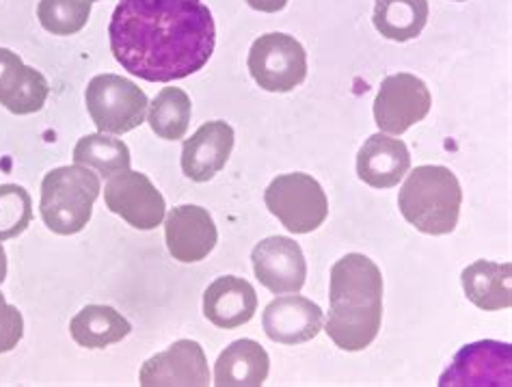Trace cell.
<instances>
[{
    "instance_id": "cell-1",
    "label": "cell",
    "mask_w": 512,
    "mask_h": 387,
    "mask_svg": "<svg viewBox=\"0 0 512 387\" xmlns=\"http://www.w3.org/2000/svg\"><path fill=\"white\" fill-rule=\"evenodd\" d=\"M109 37L113 57L126 72L171 83L210 61L217 26L201 0H121Z\"/></svg>"
},
{
    "instance_id": "cell-2",
    "label": "cell",
    "mask_w": 512,
    "mask_h": 387,
    "mask_svg": "<svg viewBox=\"0 0 512 387\" xmlns=\"http://www.w3.org/2000/svg\"><path fill=\"white\" fill-rule=\"evenodd\" d=\"M329 297L327 336L348 353L368 349L379 336L383 320V275L379 266L361 253H348L333 264Z\"/></svg>"
},
{
    "instance_id": "cell-3",
    "label": "cell",
    "mask_w": 512,
    "mask_h": 387,
    "mask_svg": "<svg viewBox=\"0 0 512 387\" xmlns=\"http://www.w3.org/2000/svg\"><path fill=\"white\" fill-rule=\"evenodd\" d=\"M461 182L448 167L422 165L404 180L398 208L415 230L430 236L452 234L461 217Z\"/></svg>"
},
{
    "instance_id": "cell-4",
    "label": "cell",
    "mask_w": 512,
    "mask_h": 387,
    "mask_svg": "<svg viewBox=\"0 0 512 387\" xmlns=\"http://www.w3.org/2000/svg\"><path fill=\"white\" fill-rule=\"evenodd\" d=\"M100 197V176L85 165L57 167L42 182V219L50 232L72 236L83 232Z\"/></svg>"
},
{
    "instance_id": "cell-5",
    "label": "cell",
    "mask_w": 512,
    "mask_h": 387,
    "mask_svg": "<svg viewBox=\"0 0 512 387\" xmlns=\"http://www.w3.org/2000/svg\"><path fill=\"white\" fill-rule=\"evenodd\" d=\"M87 111L104 135H126L147 117L150 102L139 85L117 74L91 78L85 91Z\"/></svg>"
},
{
    "instance_id": "cell-6",
    "label": "cell",
    "mask_w": 512,
    "mask_h": 387,
    "mask_svg": "<svg viewBox=\"0 0 512 387\" xmlns=\"http://www.w3.org/2000/svg\"><path fill=\"white\" fill-rule=\"evenodd\" d=\"M266 208L292 234H309L318 230L329 215L327 193L316 178L307 173L277 176L264 193Z\"/></svg>"
},
{
    "instance_id": "cell-7",
    "label": "cell",
    "mask_w": 512,
    "mask_h": 387,
    "mask_svg": "<svg viewBox=\"0 0 512 387\" xmlns=\"http://www.w3.org/2000/svg\"><path fill=\"white\" fill-rule=\"evenodd\" d=\"M249 72L264 91L288 93L307 76V52L286 33H266L249 50Z\"/></svg>"
},
{
    "instance_id": "cell-8",
    "label": "cell",
    "mask_w": 512,
    "mask_h": 387,
    "mask_svg": "<svg viewBox=\"0 0 512 387\" xmlns=\"http://www.w3.org/2000/svg\"><path fill=\"white\" fill-rule=\"evenodd\" d=\"M433 98L422 78L413 74L387 76L374 100V119L385 135L400 137L428 115Z\"/></svg>"
},
{
    "instance_id": "cell-9",
    "label": "cell",
    "mask_w": 512,
    "mask_h": 387,
    "mask_svg": "<svg viewBox=\"0 0 512 387\" xmlns=\"http://www.w3.org/2000/svg\"><path fill=\"white\" fill-rule=\"evenodd\" d=\"M106 208L128 225L143 232L156 230L165 221V197L152 180L139 171H121L104 186Z\"/></svg>"
},
{
    "instance_id": "cell-10",
    "label": "cell",
    "mask_w": 512,
    "mask_h": 387,
    "mask_svg": "<svg viewBox=\"0 0 512 387\" xmlns=\"http://www.w3.org/2000/svg\"><path fill=\"white\" fill-rule=\"evenodd\" d=\"M512 381V349L510 344L482 340L463 346L452 366L443 372L441 387H510Z\"/></svg>"
},
{
    "instance_id": "cell-11",
    "label": "cell",
    "mask_w": 512,
    "mask_h": 387,
    "mask_svg": "<svg viewBox=\"0 0 512 387\" xmlns=\"http://www.w3.org/2000/svg\"><path fill=\"white\" fill-rule=\"evenodd\" d=\"M253 273L273 295H294L305 286L307 262L299 243L288 236H268L251 253Z\"/></svg>"
},
{
    "instance_id": "cell-12",
    "label": "cell",
    "mask_w": 512,
    "mask_h": 387,
    "mask_svg": "<svg viewBox=\"0 0 512 387\" xmlns=\"http://www.w3.org/2000/svg\"><path fill=\"white\" fill-rule=\"evenodd\" d=\"M139 383L143 387H206L210 383L206 353L199 342H173L167 351L147 359L141 368Z\"/></svg>"
},
{
    "instance_id": "cell-13",
    "label": "cell",
    "mask_w": 512,
    "mask_h": 387,
    "mask_svg": "<svg viewBox=\"0 0 512 387\" xmlns=\"http://www.w3.org/2000/svg\"><path fill=\"white\" fill-rule=\"evenodd\" d=\"M165 240L175 260L193 264L210 256L219 240V232L206 208L186 204L173 208L167 215Z\"/></svg>"
},
{
    "instance_id": "cell-14",
    "label": "cell",
    "mask_w": 512,
    "mask_h": 387,
    "mask_svg": "<svg viewBox=\"0 0 512 387\" xmlns=\"http://www.w3.org/2000/svg\"><path fill=\"white\" fill-rule=\"evenodd\" d=\"M262 325L266 336L279 344H303L314 340L325 325V314L305 297H279L266 305Z\"/></svg>"
},
{
    "instance_id": "cell-15",
    "label": "cell",
    "mask_w": 512,
    "mask_h": 387,
    "mask_svg": "<svg viewBox=\"0 0 512 387\" xmlns=\"http://www.w3.org/2000/svg\"><path fill=\"white\" fill-rule=\"evenodd\" d=\"M50 85L42 72L24 65L9 48H0V104L13 115L42 111Z\"/></svg>"
},
{
    "instance_id": "cell-16",
    "label": "cell",
    "mask_w": 512,
    "mask_h": 387,
    "mask_svg": "<svg viewBox=\"0 0 512 387\" xmlns=\"http://www.w3.org/2000/svg\"><path fill=\"white\" fill-rule=\"evenodd\" d=\"M234 150V128L225 122H208L184 141L182 171L195 182H208L225 167Z\"/></svg>"
},
{
    "instance_id": "cell-17",
    "label": "cell",
    "mask_w": 512,
    "mask_h": 387,
    "mask_svg": "<svg viewBox=\"0 0 512 387\" xmlns=\"http://www.w3.org/2000/svg\"><path fill=\"white\" fill-rule=\"evenodd\" d=\"M411 167L404 141L392 135H372L357 154V176L372 189H392Z\"/></svg>"
},
{
    "instance_id": "cell-18",
    "label": "cell",
    "mask_w": 512,
    "mask_h": 387,
    "mask_svg": "<svg viewBox=\"0 0 512 387\" xmlns=\"http://www.w3.org/2000/svg\"><path fill=\"white\" fill-rule=\"evenodd\" d=\"M255 312H258V295L242 277H219L204 292V316L219 329L247 325Z\"/></svg>"
},
{
    "instance_id": "cell-19",
    "label": "cell",
    "mask_w": 512,
    "mask_h": 387,
    "mask_svg": "<svg viewBox=\"0 0 512 387\" xmlns=\"http://www.w3.org/2000/svg\"><path fill=\"white\" fill-rule=\"evenodd\" d=\"M271 359L255 340H236L227 346L214 364V385L219 387H260L268 379Z\"/></svg>"
},
{
    "instance_id": "cell-20",
    "label": "cell",
    "mask_w": 512,
    "mask_h": 387,
    "mask_svg": "<svg viewBox=\"0 0 512 387\" xmlns=\"http://www.w3.org/2000/svg\"><path fill=\"white\" fill-rule=\"evenodd\" d=\"M512 266L508 262H489L478 260L469 264L463 271V290L467 299L484 312L506 310L512 305V288H510Z\"/></svg>"
},
{
    "instance_id": "cell-21",
    "label": "cell",
    "mask_w": 512,
    "mask_h": 387,
    "mask_svg": "<svg viewBox=\"0 0 512 387\" xmlns=\"http://www.w3.org/2000/svg\"><path fill=\"white\" fill-rule=\"evenodd\" d=\"M132 325L111 305H87L70 323V333L78 346L106 349L130 336Z\"/></svg>"
},
{
    "instance_id": "cell-22",
    "label": "cell",
    "mask_w": 512,
    "mask_h": 387,
    "mask_svg": "<svg viewBox=\"0 0 512 387\" xmlns=\"http://www.w3.org/2000/svg\"><path fill=\"white\" fill-rule=\"evenodd\" d=\"M374 29L392 42L420 37L428 22V0H376Z\"/></svg>"
},
{
    "instance_id": "cell-23",
    "label": "cell",
    "mask_w": 512,
    "mask_h": 387,
    "mask_svg": "<svg viewBox=\"0 0 512 387\" xmlns=\"http://www.w3.org/2000/svg\"><path fill=\"white\" fill-rule=\"evenodd\" d=\"M130 160L128 145L104 132L83 137L74 148V163L93 169L100 178H113L121 171H128Z\"/></svg>"
},
{
    "instance_id": "cell-24",
    "label": "cell",
    "mask_w": 512,
    "mask_h": 387,
    "mask_svg": "<svg viewBox=\"0 0 512 387\" xmlns=\"http://www.w3.org/2000/svg\"><path fill=\"white\" fill-rule=\"evenodd\" d=\"M193 104L186 91L167 87L158 93L154 102L150 104V113H147V122L160 139L165 141H180L184 139L188 124H191Z\"/></svg>"
},
{
    "instance_id": "cell-25",
    "label": "cell",
    "mask_w": 512,
    "mask_h": 387,
    "mask_svg": "<svg viewBox=\"0 0 512 387\" xmlns=\"http://www.w3.org/2000/svg\"><path fill=\"white\" fill-rule=\"evenodd\" d=\"M91 16L87 0H42L37 7V18L52 35H74L85 29Z\"/></svg>"
},
{
    "instance_id": "cell-26",
    "label": "cell",
    "mask_w": 512,
    "mask_h": 387,
    "mask_svg": "<svg viewBox=\"0 0 512 387\" xmlns=\"http://www.w3.org/2000/svg\"><path fill=\"white\" fill-rule=\"evenodd\" d=\"M33 221V199L24 186L0 184V240L26 232Z\"/></svg>"
},
{
    "instance_id": "cell-27",
    "label": "cell",
    "mask_w": 512,
    "mask_h": 387,
    "mask_svg": "<svg viewBox=\"0 0 512 387\" xmlns=\"http://www.w3.org/2000/svg\"><path fill=\"white\" fill-rule=\"evenodd\" d=\"M24 336V318L16 305L7 303L0 292V353H9Z\"/></svg>"
},
{
    "instance_id": "cell-28",
    "label": "cell",
    "mask_w": 512,
    "mask_h": 387,
    "mask_svg": "<svg viewBox=\"0 0 512 387\" xmlns=\"http://www.w3.org/2000/svg\"><path fill=\"white\" fill-rule=\"evenodd\" d=\"M249 7L255 11H264V13H277L288 5V0H247Z\"/></svg>"
},
{
    "instance_id": "cell-29",
    "label": "cell",
    "mask_w": 512,
    "mask_h": 387,
    "mask_svg": "<svg viewBox=\"0 0 512 387\" xmlns=\"http://www.w3.org/2000/svg\"><path fill=\"white\" fill-rule=\"evenodd\" d=\"M5 279H7V253L3 245H0V284H3Z\"/></svg>"
},
{
    "instance_id": "cell-30",
    "label": "cell",
    "mask_w": 512,
    "mask_h": 387,
    "mask_svg": "<svg viewBox=\"0 0 512 387\" xmlns=\"http://www.w3.org/2000/svg\"><path fill=\"white\" fill-rule=\"evenodd\" d=\"M87 3H96V0H87Z\"/></svg>"
},
{
    "instance_id": "cell-31",
    "label": "cell",
    "mask_w": 512,
    "mask_h": 387,
    "mask_svg": "<svg viewBox=\"0 0 512 387\" xmlns=\"http://www.w3.org/2000/svg\"><path fill=\"white\" fill-rule=\"evenodd\" d=\"M456 3H463V0H456Z\"/></svg>"
}]
</instances>
